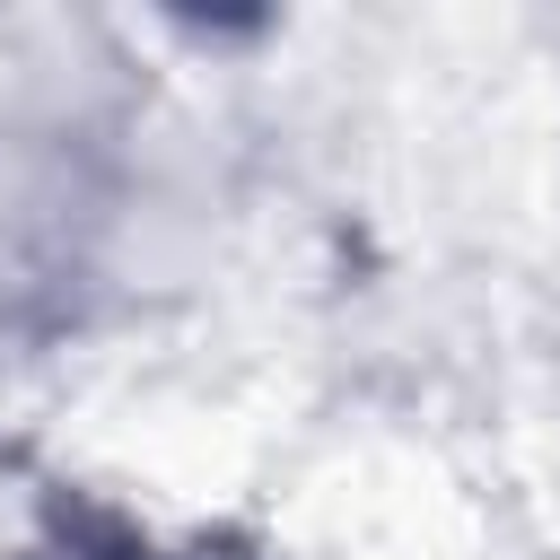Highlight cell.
<instances>
[{
    "label": "cell",
    "mask_w": 560,
    "mask_h": 560,
    "mask_svg": "<svg viewBox=\"0 0 560 560\" xmlns=\"http://www.w3.org/2000/svg\"><path fill=\"white\" fill-rule=\"evenodd\" d=\"M122 228V166L88 114L35 105L0 122V332L79 324Z\"/></svg>",
    "instance_id": "cell-1"
}]
</instances>
